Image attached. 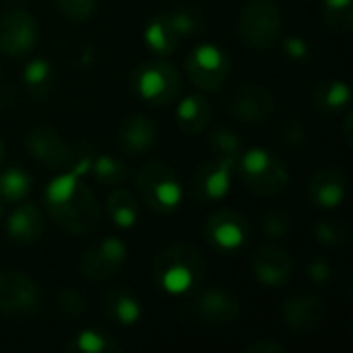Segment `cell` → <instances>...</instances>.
<instances>
[{"mask_svg": "<svg viewBox=\"0 0 353 353\" xmlns=\"http://www.w3.org/2000/svg\"><path fill=\"white\" fill-rule=\"evenodd\" d=\"M6 2H21V0H6Z\"/></svg>", "mask_w": 353, "mask_h": 353, "instance_id": "obj_44", "label": "cell"}, {"mask_svg": "<svg viewBox=\"0 0 353 353\" xmlns=\"http://www.w3.org/2000/svg\"><path fill=\"white\" fill-rule=\"evenodd\" d=\"M157 143V124L145 114H130L118 126V145L130 157L149 153Z\"/></svg>", "mask_w": 353, "mask_h": 353, "instance_id": "obj_20", "label": "cell"}, {"mask_svg": "<svg viewBox=\"0 0 353 353\" xmlns=\"http://www.w3.org/2000/svg\"><path fill=\"white\" fill-rule=\"evenodd\" d=\"M4 219V203L0 201V221Z\"/></svg>", "mask_w": 353, "mask_h": 353, "instance_id": "obj_43", "label": "cell"}, {"mask_svg": "<svg viewBox=\"0 0 353 353\" xmlns=\"http://www.w3.org/2000/svg\"><path fill=\"white\" fill-rule=\"evenodd\" d=\"M211 101L207 99V95L203 91H194L188 93L186 97H182L176 105V124L178 128L188 134V137H196L201 132H205V128L211 122Z\"/></svg>", "mask_w": 353, "mask_h": 353, "instance_id": "obj_22", "label": "cell"}, {"mask_svg": "<svg viewBox=\"0 0 353 353\" xmlns=\"http://www.w3.org/2000/svg\"><path fill=\"white\" fill-rule=\"evenodd\" d=\"M306 141V128L298 122H290L285 126V134H283V143L292 145V147H300Z\"/></svg>", "mask_w": 353, "mask_h": 353, "instance_id": "obj_39", "label": "cell"}, {"mask_svg": "<svg viewBox=\"0 0 353 353\" xmlns=\"http://www.w3.org/2000/svg\"><path fill=\"white\" fill-rule=\"evenodd\" d=\"M56 310L64 321L77 323L87 314V302L81 296V292H77L72 288H62L56 294Z\"/></svg>", "mask_w": 353, "mask_h": 353, "instance_id": "obj_35", "label": "cell"}, {"mask_svg": "<svg viewBox=\"0 0 353 353\" xmlns=\"http://www.w3.org/2000/svg\"><path fill=\"white\" fill-rule=\"evenodd\" d=\"M310 203L319 209H337L347 196V174L337 165L316 170L308 184Z\"/></svg>", "mask_w": 353, "mask_h": 353, "instance_id": "obj_18", "label": "cell"}, {"mask_svg": "<svg viewBox=\"0 0 353 353\" xmlns=\"http://www.w3.org/2000/svg\"><path fill=\"white\" fill-rule=\"evenodd\" d=\"M128 263V246L118 236L91 244L79 259V273L87 281H105L122 273Z\"/></svg>", "mask_w": 353, "mask_h": 353, "instance_id": "obj_12", "label": "cell"}, {"mask_svg": "<svg viewBox=\"0 0 353 353\" xmlns=\"http://www.w3.org/2000/svg\"><path fill=\"white\" fill-rule=\"evenodd\" d=\"M234 170L236 161L223 157L201 163L190 178V199L196 205H215L223 201L232 190Z\"/></svg>", "mask_w": 353, "mask_h": 353, "instance_id": "obj_13", "label": "cell"}, {"mask_svg": "<svg viewBox=\"0 0 353 353\" xmlns=\"http://www.w3.org/2000/svg\"><path fill=\"white\" fill-rule=\"evenodd\" d=\"M207 273L203 252L188 242L165 246L153 261V281L168 296H190L201 288Z\"/></svg>", "mask_w": 353, "mask_h": 353, "instance_id": "obj_2", "label": "cell"}, {"mask_svg": "<svg viewBox=\"0 0 353 353\" xmlns=\"http://www.w3.org/2000/svg\"><path fill=\"white\" fill-rule=\"evenodd\" d=\"M101 310L105 319L118 327H134L143 316L141 298L126 285L110 288L101 298Z\"/></svg>", "mask_w": 353, "mask_h": 353, "instance_id": "obj_21", "label": "cell"}, {"mask_svg": "<svg viewBox=\"0 0 353 353\" xmlns=\"http://www.w3.org/2000/svg\"><path fill=\"white\" fill-rule=\"evenodd\" d=\"M281 48H283V54L288 56L290 62L306 64L312 58L310 43L304 37H300V35H288V37H283L281 39Z\"/></svg>", "mask_w": 353, "mask_h": 353, "instance_id": "obj_37", "label": "cell"}, {"mask_svg": "<svg viewBox=\"0 0 353 353\" xmlns=\"http://www.w3.org/2000/svg\"><path fill=\"white\" fill-rule=\"evenodd\" d=\"M33 188V178L21 168L0 170V201L6 205H17L29 196Z\"/></svg>", "mask_w": 353, "mask_h": 353, "instance_id": "obj_27", "label": "cell"}, {"mask_svg": "<svg viewBox=\"0 0 353 353\" xmlns=\"http://www.w3.org/2000/svg\"><path fill=\"white\" fill-rule=\"evenodd\" d=\"M352 103V89L343 79H325L312 91V105L325 114H337Z\"/></svg>", "mask_w": 353, "mask_h": 353, "instance_id": "obj_25", "label": "cell"}, {"mask_svg": "<svg viewBox=\"0 0 353 353\" xmlns=\"http://www.w3.org/2000/svg\"><path fill=\"white\" fill-rule=\"evenodd\" d=\"M250 221L244 215L230 209L211 213L203 225V236L209 248L225 256L240 252L250 242Z\"/></svg>", "mask_w": 353, "mask_h": 353, "instance_id": "obj_11", "label": "cell"}, {"mask_svg": "<svg viewBox=\"0 0 353 353\" xmlns=\"http://www.w3.org/2000/svg\"><path fill=\"white\" fill-rule=\"evenodd\" d=\"M56 8L70 21H87L97 8V0H54Z\"/></svg>", "mask_w": 353, "mask_h": 353, "instance_id": "obj_36", "label": "cell"}, {"mask_svg": "<svg viewBox=\"0 0 353 353\" xmlns=\"http://www.w3.org/2000/svg\"><path fill=\"white\" fill-rule=\"evenodd\" d=\"M43 292L39 283L19 269L0 271V312L10 321L23 323L39 314Z\"/></svg>", "mask_w": 353, "mask_h": 353, "instance_id": "obj_7", "label": "cell"}, {"mask_svg": "<svg viewBox=\"0 0 353 353\" xmlns=\"http://www.w3.org/2000/svg\"><path fill=\"white\" fill-rule=\"evenodd\" d=\"M105 211H108V217L110 221L120 228V230H130L137 225L139 217H141V207H139V201L137 196L126 190V188H114L110 194H108V201H105Z\"/></svg>", "mask_w": 353, "mask_h": 353, "instance_id": "obj_26", "label": "cell"}, {"mask_svg": "<svg viewBox=\"0 0 353 353\" xmlns=\"http://www.w3.org/2000/svg\"><path fill=\"white\" fill-rule=\"evenodd\" d=\"M246 352L248 353H285V345L273 341V339H259L250 345H246Z\"/></svg>", "mask_w": 353, "mask_h": 353, "instance_id": "obj_40", "label": "cell"}, {"mask_svg": "<svg viewBox=\"0 0 353 353\" xmlns=\"http://www.w3.org/2000/svg\"><path fill=\"white\" fill-rule=\"evenodd\" d=\"M91 176L105 186H122L130 178L128 165L114 155H97L89 159Z\"/></svg>", "mask_w": 353, "mask_h": 353, "instance_id": "obj_29", "label": "cell"}, {"mask_svg": "<svg viewBox=\"0 0 353 353\" xmlns=\"http://www.w3.org/2000/svg\"><path fill=\"white\" fill-rule=\"evenodd\" d=\"M250 267H252V275L256 277V281L271 290H279L288 285L294 275L292 254L277 244L261 246L252 254Z\"/></svg>", "mask_w": 353, "mask_h": 353, "instance_id": "obj_16", "label": "cell"}, {"mask_svg": "<svg viewBox=\"0 0 353 353\" xmlns=\"http://www.w3.org/2000/svg\"><path fill=\"white\" fill-rule=\"evenodd\" d=\"M25 149L33 161L48 170H60L72 163V151L62 134L50 124H37L25 134Z\"/></svg>", "mask_w": 353, "mask_h": 353, "instance_id": "obj_15", "label": "cell"}, {"mask_svg": "<svg viewBox=\"0 0 353 353\" xmlns=\"http://www.w3.org/2000/svg\"><path fill=\"white\" fill-rule=\"evenodd\" d=\"M223 105L236 120L248 126H263L273 118L277 110V99L273 91L265 85L240 83L225 93Z\"/></svg>", "mask_w": 353, "mask_h": 353, "instance_id": "obj_9", "label": "cell"}, {"mask_svg": "<svg viewBox=\"0 0 353 353\" xmlns=\"http://www.w3.org/2000/svg\"><path fill=\"white\" fill-rule=\"evenodd\" d=\"M182 310H188V316H182L186 323L196 321L207 327H228L240 319L242 304L238 296L228 288L213 285L209 290H203L194 300L186 302Z\"/></svg>", "mask_w": 353, "mask_h": 353, "instance_id": "obj_10", "label": "cell"}, {"mask_svg": "<svg viewBox=\"0 0 353 353\" xmlns=\"http://www.w3.org/2000/svg\"><path fill=\"white\" fill-rule=\"evenodd\" d=\"M168 19L172 21V25L176 27V31L180 33V37H199L201 33H205L207 29V21L205 17L190 6H178L170 12H165Z\"/></svg>", "mask_w": 353, "mask_h": 353, "instance_id": "obj_33", "label": "cell"}, {"mask_svg": "<svg viewBox=\"0 0 353 353\" xmlns=\"http://www.w3.org/2000/svg\"><path fill=\"white\" fill-rule=\"evenodd\" d=\"M312 234L316 242L327 248H345L352 242V228L345 219H319L312 228Z\"/></svg>", "mask_w": 353, "mask_h": 353, "instance_id": "obj_30", "label": "cell"}, {"mask_svg": "<svg viewBox=\"0 0 353 353\" xmlns=\"http://www.w3.org/2000/svg\"><path fill=\"white\" fill-rule=\"evenodd\" d=\"M143 39H145V46L155 56H172L182 43L180 33L176 31V27L172 25V21L168 19L165 12L153 17L147 23V27L143 31Z\"/></svg>", "mask_w": 353, "mask_h": 353, "instance_id": "obj_23", "label": "cell"}, {"mask_svg": "<svg viewBox=\"0 0 353 353\" xmlns=\"http://www.w3.org/2000/svg\"><path fill=\"white\" fill-rule=\"evenodd\" d=\"M325 316H327L325 302L312 294H294L285 300L281 308L283 325L298 335H308L316 331L325 323Z\"/></svg>", "mask_w": 353, "mask_h": 353, "instance_id": "obj_17", "label": "cell"}, {"mask_svg": "<svg viewBox=\"0 0 353 353\" xmlns=\"http://www.w3.org/2000/svg\"><path fill=\"white\" fill-rule=\"evenodd\" d=\"M186 74L190 83L203 91V93H215L219 91L232 70L230 54L217 46V43H199L190 50L186 62H184Z\"/></svg>", "mask_w": 353, "mask_h": 353, "instance_id": "obj_8", "label": "cell"}, {"mask_svg": "<svg viewBox=\"0 0 353 353\" xmlns=\"http://www.w3.org/2000/svg\"><path fill=\"white\" fill-rule=\"evenodd\" d=\"M4 153H6V149H4V141H2V137H0V163H2V159H4Z\"/></svg>", "mask_w": 353, "mask_h": 353, "instance_id": "obj_42", "label": "cell"}, {"mask_svg": "<svg viewBox=\"0 0 353 353\" xmlns=\"http://www.w3.org/2000/svg\"><path fill=\"white\" fill-rule=\"evenodd\" d=\"M21 83L33 99H46L56 89V70L46 58H33L25 64Z\"/></svg>", "mask_w": 353, "mask_h": 353, "instance_id": "obj_24", "label": "cell"}, {"mask_svg": "<svg viewBox=\"0 0 353 353\" xmlns=\"http://www.w3.org/2000/svg\"><path fill=\"white\" fill-rule=\"evenodd\" d=\"M211 151L215 157H223V159H232L238 161V157L244 153V141L240 137V132L228 128V126H217L209 132L207 139Z\"/></svg>", "mask_w": 353, "mask_h": 353, "instance_id": "obj_31", "label": "cell"}, {"mask_svg": "<svg viewBox=\"0 0 353 353\" xmlns=\"http://www.w3.org/2000/svg\"><path fill=\"white\" fill-rule=\"evenodd\" d=\"M306 275H308V279H310L312 283L325 285V283H329V281L333 279V265H331L327 259L316 256V259L308 261V265H306Z\"/></svg>", "mask_w": 353, "mask_h": 353, "instance_id": "obj_38", "label": "cell"}, {"mask_svg": "<svg viewBox=\"0 0 353 353\" xmlns=\"http://www.w3.org/2000/svg\"><path fill=\"white\" fill-rule=\"evenodd\" d=\"M259 225H261V232L267 238H271V240H283L294 230V217H292L290 211L271 209V211H267V213L261 215Z\"/></svg>", "mask_w": 353, "mask_h": 353, "instance_id": "obj_34", "label": "cell"}, {"mask_svg": "<svg viewBox=\"0 0 353 353\" xmlns=\"http://www.w3.org/2000/svg\"><path fill=\"white\" fill-rule=\"evenodd\" d=\"M238 37L252 50L273 48L283 33V17L275 0H248L236 23Z\"/></svg>", "mask_w": 353, "mask_h": 353, "instance_id": "obj_6", "label": "cell"}, {"mask_svg": "<svg viewBox=\"0 0 353 353\" xmlns=\"http://www.w3.org/2000/svg\"><path fill=\"white\" fill-rule=\"evenodd\" d=\"M39 41V27L31 12L10 8L0 14V52L8 58H27Z\"/></svg>", "mask_w": 353, "mask_h": 353, "instance_id": "obj_14", "label": "cell"}, {"mask_svg": "<svg viewBox=\"0 0 353 353\" xmlns=\"http://www.w3.org/2000/svg\"><path fill=\"white\" fill-rule=\"evenodd\" d=\"M66 350L79 353H118L122 352V345L99 329H83L68 341Z\"/></svg>", "mask_w": 353, "mask_h": 353, "instance_id": "obj_28", "label": "cell"}, {"mask_svg": "<svg viewBox=\"0 0 353 353\" xmlns=\"http://www.w3.org/2000/svg\"><path fill=\"white\" fill-rule=\"evenodd\" d=\"M130 91L147 105L165 108L180 99L182 74L172 62L163 58L147 60L132 70Z\"/></svg>", "mask_w": 353, "mask_h": 353, "instance_id": "obj_4", "label": "cell"}, {"mask_svg": "<svg viewBox=\"0 0 353 353\" xmlns=\"http://www.w3.org/2000/svg\"><path fill=\"white\" fill-rule=\"evenodd\" d=\"M353 0H323V21L335 33L353 29Z\"/></svg>", "mask_w": 353, "mask_h": 353, "instance_id": "obj_32", "label": "cell"}, {"mask_svg": "<svg viewBox=\"0 0 353 353\" xmlns=\"http://www.w3.org/2000/svg\"><path fill=\"white\" fill-rule=\"evenodd\" d=\"M134 186L141 201L155 213L170 215L184 201V186L176 170L163 161H149L134 174Z\"/></svg>", "mask_w": 353, "mask_h": 353, "instance_id": "obj_5", "label": "cell"}, {"mask_svg": "<svg viewBox=\"0 0 353 353\" xmlns=\"http://www.w3.org/2000/svg\"><path fill=\"white\" fill-rule=\"evenodd\" d=\"M352 120L353 116L352 114H347V116H345V122H343V137H345L347 143H352Z\"/></svg>", "mask_w": 353, "mask_h": 353, "instance_id": "obj_41", "label": "cell"}, {"mask_svg": "<svg viewBox=\"0 0 353 353\" xmlns=\"http://www.w3.org/2000/svg\"><path fill=\"white\" fill-rule=\"evenodd\" d=\"M89 159L91 155L83 153L68 172L52 178L41 192L50 219L72 236H91L101 223V205L83 180L89 174Z\"/></svg>", "mask_w": 353, "mask_h": 353, "instance_id": "obj_1", "label": "cell"}, {"mask_svg": "<svg viewBox=\"0 0 353 353\" xmlns=\"http://www.w3.org/2000/svg\"><path fill=\"white\" fill-rule=\"evenodd\" d=\"M236 168L242 184L252 194L263 199L281 194L292 180L285 159L265 147L244 149L236 161Z\"/></svg>", "mask_w": 353, "mask_h": 353, "instance_id": "obj_3", "label": "cell"}, {"mask_svg": "<svg viewBox=\"0 0 353 353\" xmlns=\"http://www.w3.org/2000/svg\"><path fill=\"white\" fill-rule=\"evenodd\" d=\"M43 230H46L43 211L35 203H29V201L17 203V207L8 213L6 223H4L6 238L19 246L35 244L43 236Z\"/></svg>", "mask_w": 353, "mask_h": 353, "instance_id": "obj_19", "label": "cell"}]
</instances>
